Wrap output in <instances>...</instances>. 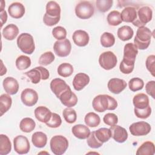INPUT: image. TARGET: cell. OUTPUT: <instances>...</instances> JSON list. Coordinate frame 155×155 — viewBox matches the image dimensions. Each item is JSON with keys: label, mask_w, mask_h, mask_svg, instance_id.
<instances>
[{"label": "cell", "mask_w": 155, "mask_h": 155, "mask_svg": "<svg viewBox=\"0 0 155 155\" xmlns=\"http://www.w3.org/2000/svg\"><path fill=\"white\" fill-rule=\"evenodd\" d=\"M92 106L95 111L101 113L106 110H115L117 107V102L108 94H99L93 99Z\"/></svg>", "instance_id": "1"}, {"label": "cell", "mask_w": 155, "mask_h": 155, "mask_svg": "<svg viewBox=\"0 0 155 155\" xmlns=\"http://www.w3.org/2000/svg\"><path fill=\"white\" fill-rule=\"evenodd\" d=\"M152 32L147 27H139L134 39V44L137 49L145 50L150 44Z\"/></svg>", "instance_id": "2"}, {"label": "cell", "mask_w": 155, "mask_h": 155, "mask_svg": "<svg viewBox=\"0 0 155 155\" xmlns=\"http://www.w3.org/2000/svg\"><path fill=\"white\" fill-rule=\"evenodd\" d=\"M17 45L24 53L31 54L35 49V45L33 36L27 33H22L17 38Z\"/></svg>", "instance_id": "3"}, {"label": "cell", "mask_w": 155, "mask_h": 155, "mask_svg": "<svg viewBox=\"0 0 155 155\" xmlns=\"http://www.w3.org/2000/svg\"><path fill=\"white\" fill-rule=\"evenodd\" d=\"M50 145L54 154L61 155L67 151L68 147V141L65 137L62 135H56L51 137Z\"/></svg>", "instance_id": "4"}, {"label": "cell", "mask_w": 155, "mask_h": 155, "mask_svg": "<svg viewBox=\"0 0 155 155\" xmlns=\"http://www.w3.org/2000/svg\"><path fill=\"white\" fill-rule=\"evenodd\" d=\"M94 12V8L93 4L87 1H81L75 7L76 15L82 19L90 18Z\"/></svg>", "instance_id": "5"}, {"label": "cell", "mask_w": 155, "mask_h": 155, "mask_svg": "<svg viewBox=\"0 0 155 155\" xmlns=\"http://www.w3.org/2000/svg\"><path fill=\"white\" fill-rule=\"evenodd\" d=\"M153 16V11L148 6H143L139 8L137 12V18L133 22V24L137 27L144 26L147 23L149 22Z\"/></svg>", "instance_id": "6"}, {"label": "cell", "mask_w": 155, "mask_h": 155, "mask_svg": "<svg viewBox=\"0 0 155 155\" xmlns=\"http://www.w3.org/2000/svg\"><path fill=\"white\" fill-rule=\"evenodd\" d=\"M25 74L27 77H28L30 79L31 82L35 84H38L40 82L41 79H48L50 76L48 70L42 66L36 67L29 70L25 72Z\"/></svg>", "instance_id": "7"}, {"label": "cell", "mask_w": 155, "mask_h": 155, "mask_svg": "<svg viewBox=\"0 0 155 155\" xmlns=\"http://www.w3.org/2000/svg\"><path fill=\"white\" fill-rule=\"evenodd\" d=\"M117 62L116 56L114 53L107 51L100 54L99 63L100 66L106 70H110L116 67Z\"/></svg>", "instance_id": "8"}, {"label": "cell", "mask_w": 155, "mask_h": 155, "mask_svg": "<svg viewBox=\"0 0 155 155\" xmlns=\"http://www.w3.org/2000/svg\"><path fill=\"white\" fill-rule=\"evenodd\" d=\"M137 53L138 50L136 45L133 43H127L124 48V56L122 61L127 64L134 65Z\"/></svg>", "instance_id": "9"}, {"label": "cell", "mask_w": 155, "mask_h": 155, "mask_svg": "<svg viewBox=\"0 0 155 155\" xmlns=\"http://www.w3.org/2000/svg\"><path fill=\"white\" fill-rule=\"evenodd\" d=\"M53 50L58 56L66 57L71 52V42L68 39L57 41L53 45Z\"/></svg>", "instance_id": "10"}, {"label": "cell", "mask_w": 155, "mask_h": 155, "mask_svg": "<svg viewBox=\"0 0 155 155\" xmlns=\"http://www.w3.org/2000/svg\"><path fill=\"white\" fill-rule=\"evenodd\" d=\"M150 125L145 121L133 123L129 127V130L133 136H142L148 134L151 131Z\"/></svg>", "instance_id": "11"}, {"label": "cell", "mask_w": 155, "mask_h": 155, "mask_svg": "<svg viewBox=\"0 0 155 155\" xmlns=\"http://www.w3.org/2000/svg\"><path fill=\"white\" fill-rule=\"evenodd\" d=\"M13 145L15 151L19 154L28 153L30 148L27 137L23 135H19L14 138Z\"/></svg>", "instance_id": "12"}, {"label": "cell", "mask_w": 155, "mask_h": 155, "mask_svg": "<svg viewBox=\"0 0 155 155\" xmlns=\"http://www.w3.org/2000/svg\"><path fill=\"white\" fill-rule=\"evenodd\" d=\"M21 99L25 105L32 107L37 103L38 101V93L32 88H25L21 93Z\"/></svg>", "instance_id": "13"}, {"label": "cell", "mask_w": 155, "mask_h": 155, "mask_svg": "<svg viewBox=\"0 0 155 155\" xmlns=\"http://www.w3.org/2000/svg\"><path fill=\"white\" fill-rule=\"evenodd\" d=\"M69 88H70V86L68 85L65 81L60 78H55L50 82L51 90L58 98Z\"/></svg>", "instance_id": "14"}, {"label": "cell", "mask_w": 155, "mask_h": 155, "mask_svg": "<svg viewBox=\"0 0 155 155\" xmlns=\"http://www.w3.org/2000/svg\"><path fill=\"white\" fill-rule=\"evenodd\" d=\"M111 133V137L117 142L123 143L128 138V133L125 128L120 125H113L110 128Z\"/></svg>", "instance_id": "15"}, {"label": "cell", "mask_w": 155, "mask_h": 155, "mask_svg": "<svg viewBox=\"0 0 155 155\" xmlns=\"http://www.w3.org/2000/svg\"><path fill=\"white\" fill-rule=\"evenodd\" d=\"M59 99L61 103L67 107H74L78 103V97L71 91L70 88L62 93Z\"/></svg>", "instance_id": "16"}, {"label": "cell", "mask_w": 155, "mask_h": 155, "mask_svg": "<svg viewBox=\"0 0 155 155\" xmlns=\"http://www.w3.org/2000/svg\"><path fill=\"white\" fill-rule=\"evenodd\" d=\"M107 87L110 91L117 94L121 93L127 87V83L122 79L111 78L109 80Z\"/></svg>", "instance_id": "17"}, {"label": "cell", "mask_w": 155, "mask_h": 155, "mask_svg": "<svg viewBox=\"0 0 155 155\" xmlns=\"http://www.w3.org/2000/svg\"><path fill=\"white\" fill-rule=\"evenodd\" d=\"M90 82V77L85 73H79L73 80V86L75 90L81 91Z\"/></svg>", "instance_id": "18"}, {"label": "cell", "mask_w": 155, "mask_h": 155, "mask_svg": "<svg viewBox=\"0 0 155 155\" xmlns=\"http://www.w3.org/2000/svg\"><path fill=\"white\" fill-rule=\"evenodd\" d=\"M3 87L5 91L10 94L13 95L17 93L19 90V84L17 80L13 77H7L3 80Z\"/></svg>", "instance_id": "19"}, {"label": "cell", "mask_w": 155, "mask_h": 155, "mask_svg": "<svg viewBox=\"0 0 155 155\" xmlns=\"http://www.w3.org/2000/svg\"><path fill=\"white\" fill-rule=\"evenodd\" d=\"M74 43L79 47L86 46L90 40V37L87 32L82 30H76L72 36Z\"/></svg>", "instance_id": "20"}, {"label": "cell", "mask_w": 155, "mask_h": 155, "mask_svg": "<svg viewBox=\"0 0 155 155\" xmlns=\"http://www.w3.org/2000/svg\"><path fill=\"white\" fill-rule=\"evenodd\" d=\"M8 12L11 17L15 19H19L22 18L25 13V7L22 4L15 2L9 5Z\"/></svg>", "instance_id": "21"}, {"label": "cell", "mask_w": 155, "mask_h": 155, "mask_svg": "<svg viewBox=\"0 0 155 155\" xmlns=\"http://www.w3.org/2000/svg\"><path fill=\"white\" fill-rule=\"evenodd\" d=\"M52 113L45 106L38 107L35 110V116L41 122L46 124L51 118Z\"/></svg>", "instance_id": "22"}, {"label": "cell", "mask_w": 155, "mask_h": 155, "mask_svg": "<svg viewBox=\"0 0 155 155\" xmlns=\"http://www.w3.org/2000/svg\"><path fill=\"white\" fill-rule=\"evenodd\" d=\"M122 21L125 22H133L137 18V10L134 7L128 6L125 7L121 13Z\"/></svg>", "instance_id": "23"}, {"label": "cell", "mask_w": 155, "mask_h": 155, "mask_svg": "<svg viewBox=\"0 0 155 155\" xmlns=\"http://www.w3.org/2000/svg\"><path fill=\"white\" fill-rule=\"evenodd\" d=\"M71 131L73 135L79 139H87L91 133L88 126L82 124L74 125L71 128Z\"/></svg>", "instance_id": "24"}, {"label": "cell", "mask_w": 155, "mask_h": 155, "mask_svg": "<svg viewBox=\"0 0 155 155\" xmlns=\"http://www.w3.org/2000/svg\"><path fill=\"white\" fill-rule=\"evenodd\" d=\"M133 103L134 108L138 109H143L150 105L148 96L144 93L136 94L133 99Z\"/></svg>", "instance_id": "25"}, {"label": "cell", "mask_w": 155, "mask_h": 155, "mask_svg": "<svg viewBox=\"0 0 155 155\" xmlns=\"http://www.w3.org/2000/svg\"><path fill=\"white\" fill-rule=\"evenodd\" d=\"M19 33L18 27L13 24H10L7 25L2 30V36L7 40L12 41L16 38Z\"/></svg>", "instance_id": "26"}, {"label": "cell", "mask_w": 155, "mask_h": 155, "mask_svg": "<svg viewBox=\"0 0 155 155\" xmlns=\"http://www.w3.org/2000/svg\"><path fill=\"white\" fill-rule=\"evenodd\" d=\"M31 142L35 147L43 148L47 144V136L46 134L42 131H36L31 136Z\"/></svg>", "instance_id": "27"}, {"label": "cell", "mask_w": 155, "mask_h": 155, "mask_svg": "<svg viewBox=\"0 0 155 155\" xmlns=\"http://www.w3.org/2000/svg\"><path fill=\"white\" fill-rule=\"evenodd\" d=\"M155 153L154 143L151 141L143 142L137 150V155H153Z\"/></svg>", "instance_id": "28"}, {"label": "cell", "mask_w": 155, "mask_h": 155, "mask_svg": "<svg viewBox=\"0 0 155 155\" xmlns=\"http://www.w3.org/2000/svg\"><path fill=\"white\" fill-rule=\"evenodd\" d=\"M134 31L132 28L128 25H124L119 28L117 30V35L118 38L123 41H128L133 36Z\"/></svg>", "instance_id": "29"}, {"label": "cell", "mask_w": 155, "mask_h": 155, "mask_svg": "<svg viewBox=\"0 0 155 155\" xmlns=\"http://www.w3.org/2000/svg\"><path fill=\"white\" fill-rule=\"evenodd\" d=\"M12 150V143L8 137L5 134L0 135V154H8Z\"/></svg>", "instance_id": "30"}, {"label": "cell", "mask_w": 155, "mask_h": 155, "mask_svg": "<svg viewBox=\"0 0 155 155\" xmlns=\"http://www.w3.org/2000/svg\"><path fill=\"white\" fill-rule=\"evenodd\" d=\"M46 13L54 18L61 16V7L55 1H49L46 5Z\"/></svg>", "instance_id": "31"}, {"label": "cell", "mask_w": 155, "mask_h": 155, "mask_svg": "<svg viewBox=\"0 0 155 155\" xmlns=\"http://www.w3.org/2000/svg\"><path fill=\"white\" fill-rule=\"evenodd\" d=\"M12 99L8 94H2L0 96V111L2 116L11 107Z\"/></svg>", "instance_id": "32"}, {"label": "cell", "mask_w": 155, "mask_h": 155, "mask_svg": "<svg viewBox=\"0 0 155 155\" xmlns=\"http://www.w3.org/2000/svg\"><path fill=\"white\" fill-rule=\"evenodd\" d=\"M84 122L88 127H96L101 122V118L96 113L94 112H89L85 115Z\"/></svg>", "instance_id": "33"}, {"label": "cell", "mask_w": 155, "mask_h": 155, "mask_svg": "<svg viewBox=\"0 0 155 155\" xmlns=\"http://www.w3.org/2000/svg\"><path fill=\"white\" fill-rule=\"evenodd\" d=\"M35 122L30 117H25L22 119L19 124L20 130L25 133L31 132L35 128Z\"/></svg>", "instance_id": "34"}, {"label": "cell", "mask_w": 155, "mask_h": 155, "mask_svg": "<svg viewBox=\"0 0 155 155\" xmlns=\"http://www.w3.org/2000/svg\"><path fill=\"white\" fill-rule=\"evenodd\" d=\"M94 134L97 140L102 143H105L108 141L111 137V133L110 128H99L97 130L94 131Z\"/></svg>", "instance_id": "35"}, {"label": "cell", "mask_w": 155, "mask_h": 155, "mask_svg": "<svg viewBox=\"0 0 155 155\" xmlns=\"http://www.w3.org/2000/svg\"><path fill=\"white\" fill-rule=\"evenodd\" d=\"M57 71L58 74L62 77H69L73 72V67L69 63H62L58 66Z\"/></svg>", "instance_id": "36"}, {"label": "cell", "mask_w": 155, "mask_h": 155, "mask_svg": "<svg viewBox=\"0 0 155 155\" xmlns=\"http://www.w3.org/2000/svg\"><path fill=\"white\" fill-rule=\"evenodd\" d=\"M101 45L105 48L112 47L115 43V38L114 35L109 32H104L102 34L100 39Z\"/></svg>", "instance_id": "37"}, {"label": "cell", "mask_w": 155, "mask_h": 155, "mask_svg": "<svg viewBox=\"0 0 155 155\" xmlns=\"http://www.w3.org/2000/svg\"><path fill=\"white\" fill-rule=\"evenodd\" d=\"M16 67L19 70H24L29 68L31 65V59L25 55L18 56L16 60Z\"/></svg>", "instance_id": "38"}, {"label": "cell", "mask_w": 155, "mask_h": 155, "mask_svg": "<svg viewBox=\"0 0 155 155\" xmlns=\"http://www.w3.org/2000/svg\"><path fill=\"white\" fill-rule=\"evenodd\" d=\"M107 22L110 25L117 26L122 23L120 13L117 10L111 11L108 13L107 17Z\"/></svg>", "instance_id": "39"}, {"label": "cell", "mask_w": 155, "mask_h": 155, "mask_svg": "<svg viewBox=\"0 0 155 155\" xmlns=\"http://www.w3.org/2000/svg\"><path fill=\"white\" fill-rule=\"evenodd\" d=\"M62 114L65 120L68 124H73L77 119V114L76 111L71 107H67L63 110Z\"/></svg>", "instance_id": "40"}, {"label": "cell", "mask_w": 155, "mask_h": 155, "mask_svg": "<svg viewBox=\"0 0 155 155\" xmlns=\"http://www.w3.org/2000/svg\"><path fill=\"white\" fill-rule=\"evenodd\" d=\"M129 88L132 91H137L142 90L144 86L143 80L139 78H133L128 82Z\"/></svg>", "instance_id": "41"}, {"label": "cell", "mask_w": 155, "mask_h": 155, "mask_svg": "<svg viewBox=\"0 0 155 155\" xmlns=\"http://www.w3.org/2000/svg\"><path fill=\"white\" fill-rule=\"evenodd\" d=\"M54 55L51 51H47L41 55L39 59V64L43 66L50 64L54 60Z\"/></svg>", "instance_id": "42"}, {"label": "cell", "mask_w": 155, "mask_h": 155, "mask_svg": "<svg viewBox=\"0 0 155 155\" xmlns=\"http://www.w3.org/2000/svg\"><path fill=\"white\" fill-rule=\"evenodd\" d=\"M113 3V0H97L96 1V5L100 12L105 13L111 8Z\"/></svg>", "instance_id": "43"}, {"label": "cell", "mask_w": 155, "mask_h": 155, "mask_svg": "<svg viewBox=\"0 0 155 155\" xmlns=\"http://www.w3.org/2000/svg\"><path fill=\"white\" fill-rule=\"evenodd\" d=\"M52 35L58 41L63 40L66 39L67 30L63 27L58 26L52 30Z\"/></svg>", "instance_id": "44"}, {"label": "cell", "mask_w": 155, "mask_h": 155, "mask_svg": "<svg viewBox=\"0 0 155 155\" xmlns=\"http://www.w3.org/2000/svg\"><path fill=\"white\" fill-rule=\"evenodd\" d=\"M62 124V119L61 116L55 113H52L50 119L45 124L48 127L50 128H58Z\"/></svg>", "instance_id": "45"}, {"label": "cell", "mask_w": 155, "mask_h": 155, "mask_svg": "<svg viewBox=\"0 0 155 155\" xmlns=\"http://www.w3.org/2000/svg\"><path fill=\"white\" fill-rule=\"evenodd\" d=\"M134 114L138 118L145 119L148 118L151 114V108L150 105L147 107L143 109H138L134 108Z\"/></svg>", "instance_id": "46"}, {"label": "cell", "mask_w": 155, "mask_h": 155, "mask_svg": "<svg viewBox=\"0 0 155 155\" xmlns=\"http://www.w3.org/2000/svg\"><path fill=\"white\" fill-rule=\"evenodd\" d=\"M87 142L88 145L92 148H98L103 145V143L99 142L96 138L94 131H92L91 133H90V136L87 138Z\"/></svg>", "instance_id": "47"}, {"label": "cell", "mask_w": 155, "mask_h": 155, "mask_svg": "<svg viewBox=\"0 0 155 155\" xmlns=\"http://www.w3.org/2000/svg\"><path fill=\"white\" fill-rule=\"evenodd\" d=\"M103 120L105 124L111 127L117 124L118 122V117L114 113H108L104 116Z\"/></svg>", "instance_id": "48"}, {"label": "cell", "mask_w": 155, "mask_h": 155, "mask_svg": "<svg viewBox=\"0 0 155 155\" xmlns=\"http://www.w3.org/2000/svg\"><path fill=\"white\" fill-rule=\"evenodd\" d=\"M145 65L147 70L150 72L153 76L155 74V56L154 54L150 55L147 57L145 62Z\"/></svg>", "instance_id": "49"}, {"label": "cell", "mask_w": 155, "mask_h": 155, "mask_svg": "<svg viewBox=\"0 0 155 155\" xmlns=\"http://www.w3.org/2000/svg\"><path fill=\"white\" fill-rule=\"evenodd\" d=\"M60 18H61V16L54 18V17H51V16L48 15L45 13L43 17V22L46 25L51 27V26H53V25L57 24L59 22Z\"/></svg>", "instance_id": "50"}, {"label": "cell", "mask_w": 155, "mask_h": 155, "mask_svg": "<svg viewBox=\"0 0 155 155\" xmlns=\"http://www.w3.org/2000/svg\"><path fill=\"white\" fill-rule=\"evenodd\" d=\"M145 90L148 94L151 96L153 99L155 98V81H148L145 85Z\"/></svg>", "instance_id": "51"}, {"label": "cell", "mask_w": 155, "mask_h": 155, "mask_svg": "<svg viewBox=\"0 0 155 155\" xmlns=\"http://www.w3.org/2000/svg\"><path fill=\"white\" fill-rule=\"evenodd\" d=\"M134 67V65H131L127 64L122 61L120 62V65H119L120 71L122 73L126 74H130L133 71Z\"/></svg>", "instance_id": "52"}, {"label": "cell", "mask_w": 155, "mask_h": 155, "mask_svg": "<svg viewBox=\"0 0 155 155\" xmlns=\"http://www.w3.org/2000/svg\"><path fill=\"white\" fill-rule=\"evenodd\" d=\"M7 12L4 10L1 11V27H2L3 25L7 22Z\"/></svg>", "instance_id": "53"}, {"label": "cell", "mask_w": 155, "mask_h": 155, "mask_svg": "<svg viewBox=\"0 0 155 155\" xmlns=\"http://www.w3.org/2000/svg\"><path fill=\"white\" fill-rule=\"evenodd\" d=\"M1 11L2 10H4V7L5 6V2L4 1H2L1 2Z\"/></svg>", "instance_id": "54"}]
</instances>
